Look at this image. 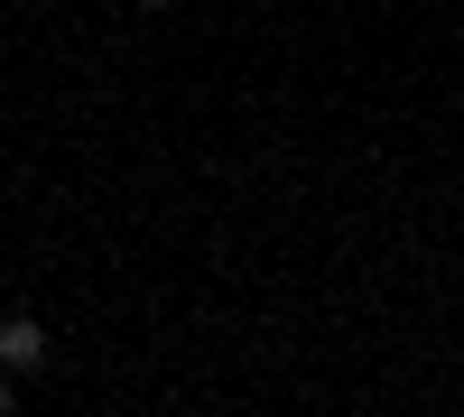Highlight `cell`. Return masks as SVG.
Listing matches in <instances>:
<instances>
[{
	"label": "cell",
	"mask_w": 464,
	"mask_h": 417,
	"mask_svg": "<svg viewBox=\"0 0 464 417\" xmlns=\"http://www.w3.org/2000/svg\"><path fill=\"white\" fill-rule=\"evenodd\" d=\"M0 408H10V381H0Z\"/></svg>",
	"instance_id": "cell-2"
},
{
	"label": "cell",
	"mask_w": 464,
	"mask_h": 417,
	"mask_svg": "<svg viewBox=\"0 0 464 417\" xmlns=\"http://www.w3.org/2000/svg\"><path fill=\"white\" fill-rule=\"evenodd\" d=\"M149 10H159V0H149Z\"/></svg>",
	"instance_id": "cell-3"
},
{
	"label": "cell",
	"mask_w": 464,
	"mask_h": 417,
	"mask_svg": "<svg viewBox=\"0 0 464 417\" xmlns=\"http://www.w3.org/2000/svg\"><path fill=\"white\" fill-rule=\"evenodd\" d=\"M37 362H47V334H37L28 316H10V325H0V371H10V381H28Z\"/></svg>",
	"instance_id": "cell-1"
}]
</instances>
